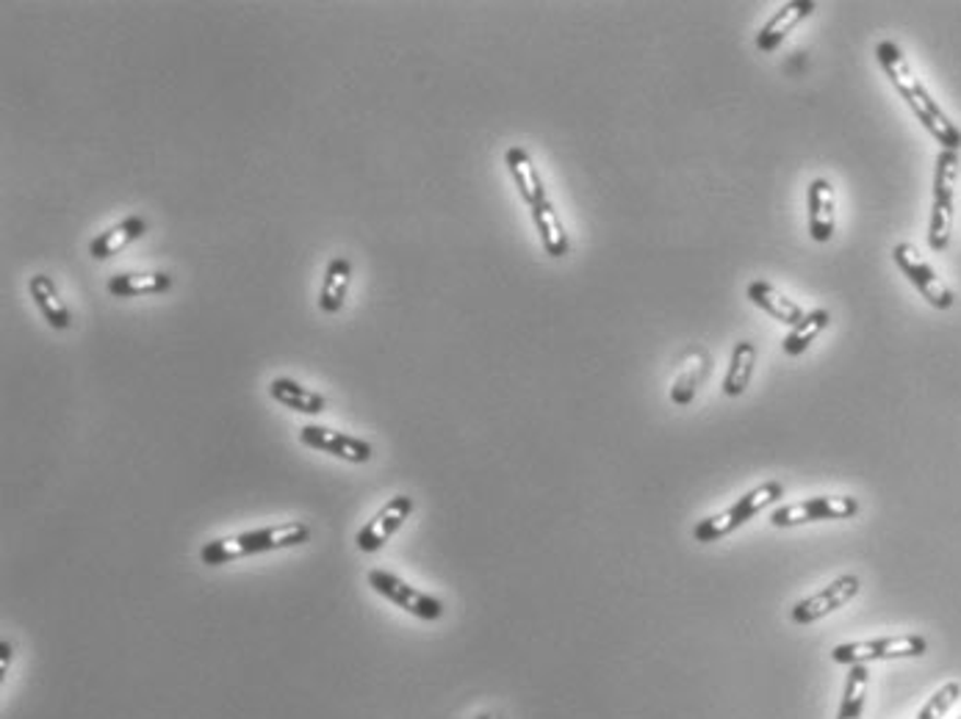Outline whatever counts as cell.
Segmentation results:
<instances>
[{
	"label": "cell",
	"mask_w": 961,
	"mask_h": 719,
	"mask_svg": "<svg viewBox=\"0 0 961 719\" xmlns=\"http://www.w3.org/2000/svg\"><path fill=\"white\" fill-rule=\"evenodd\" d=\"M876 56H879V64L884 67L887 78L892 81V86L898 89L903 95V101L909 103V108L914 111V117L921 119L923 128L942 144V150H953L959 153L961 148V130L956 128L953 122L948 119V114L937 106L931 95H928V89L923 86L921 78L914 75L912 67H909L906 56L901 54L895 42H879V48H876Z\"/></svg>",
	"instance_id": "6da1fadb"
},
{
	"label": "cell",
	"mask_w": 961,
	"mask_h": 719,
	"mask_svg": "<svg viewBox=\"0 0 961 719\" xmlns=\"http://www.w3.org/2000/svg\"><path fill=\"white\" fill-rule=\"evenodd\" d=\"M310 529L300 520H291V523H278V526H263V529L253 531H238V534L220 537V540H211V543L202 545L200 559L208 567H220L227 562L244 559V556H258L269 554V551H285L297 549V545L308 543Z\"/></svg>",
	"instance_id": "7a4b0ae2"
},
{
	"label": "cell",
	"mask_w": 961,
	"mask_h": 719,
	"mask_svg": "<svg viewBox=\"0 0 961 719\" xmlns=\"http://www.w3.org/2000/svg\"><path fill=\"white\" fill-rule=\"evenodd\" d=\"M782 496H784L782 482L760 484V487H754L751 493H746L740 502L731 504L729 509L713 515V518L701 520V523L693 529V537L699 540V543H715V540H720V537L731 534V531H737L740 526H746L748 520L754 518V515H760L762 509L767 507V504L778 502Z\"/></svg>",
	"instance_id": "3957f363"
},
{
	"label": "cell",
	"mask_w": 961,
	"mask_h": 719,
	"mask_svg": "<svg viewBox=\"0 0 961 719\" xmlns=\"http://www.w3.org/2000/svg\"><path fill=\"white\" fill-rule=\"evenodd\" d=\"M956 180H959V153L942 150L937 155V175H934V208L931 224H928V244L937 252H945L953 231V197Z\"/></svg>",
	"instance_id": "277c9868"
},
{
	"label": "cell",
	"mask_w": 961,
	"mask_h": 719,
	"mask_svg": "<svg viewBox=\"0 0 961 719\" xmlns=\"http://www.w3.org/2000/svg\"><path fill=\"white\" fill-rule=\"evenodd\" d=\"M928 650L926 637L921 634H903V637H881L865 639V643H845L831 650L834 664H870V661H890V659H921Z\"/></svg>",
	"instance_id": "5b68a950"
},
{
	"label": "cell",
	"mask_w": 961,
	"mask_h": 719,
	"mask_svg": "<svg viewBox=\"0 0 961 719\" xmlns=\"http://www.w3.org/2000/svg\"><path fill=\"white\" fill-rule=\"evenodd\" d=\"M368 587H372L377 596L386 598V601L397 603L399 609H405L408 614H413V617H419V620H441L444 617V603H441L438 598L427 596V592H422V590H415V587H410L408 581H402V578L394 576V573L380 570V567L368 573Z\"/></svg>",
	"instance_id": "8992f818"
},
{
	"label": "cell",
	"mask_w": 961,
	"mask_h": 719,
	"mask_svg": "<svg viewBox=\"0 0 961 719\" xmlns=\"http://www.w3.org/2000/svg\"><path fill=\"white\" fill-rule=\"evenodd\" d=\"M859 512V502L851 496H818L807 502L787 504L778 507L771 515V523L776 529H789V526H804L812 520H845Z\"/></svg>",
	"instance_id": "52a82bcc"
},
{
	"label": "cell",
	"mask_w": 961,
	"mask_h": 719,
	"mask_svg": "<svg viewBox=\"0 0 961 719\" xmlns=\"http://www.w3.org/2000/svg\"><path fill=\"white\" fill-rule=\"evenodd\" d=\"M859 590H862V581L856 576L834 578L829 587H823L820 592L804 598L801 603H796V606L789 609V620L798 625L818 623V620L829 617L831 612H837V609H843L845 603L854 601V598L859 596Z\"/></svg>",
	"instance_id": "ba28073f"
},
{
	"label": "cell",
	"mask_w": 961,
	"mask_h": 719,
	"mask_svg": "<svg viewBox=\"0 0 961 719\" xmlns=\"http://www.w3.org/2000/svg\"><path fill=\"white\" fill-rule=\"evenodd\" d=\"M892 258H895V263L901 266V272L912 280L914 288L921 291L934 307H939V310L953 307V294H950V288L937 278L931 263H928L912 244H898V247L892 249Z\"/></svg>",
	"instance_id": "9c48e42d"
},
{
	"label": "cell",
	"mask_w": 961,
	"mask_h": 719,
	"mask_svg": "<svg viewBox=\"0 0 961 719\" xmlns=\"http://www.w3.org/2000/svg\"><path fill=\"white\" fill-rule=\"evenodd\" d=\"M300 440L303 446L321 451V455H330L336 460L352 462V465H363V462L372 460V446L366 440L355 435H347V432L330 429V426L319 424H305L300 429Z\"/></svg>",
	"instance_id": "30bf717a"
},
{
	"label": "cell",
	"mask_w": 961,
	"mask_h": 719,
	"mask_svg": "<svg viewBox=\"0 0 961 719\" xmlns=\"http://www.w3.org/2000/svg\"><path fill=\"white\" fill-rule=\"evenodd\" d=\"M413 515V498L410 496H394L380 512L374 515L355 537V545L363 551V554H374V551H380L383 545L397 534L399 529L405 526V520Z\"/></svg>",
	"instance_id": "8fae6325"
},
{
	"label": "cell",
	"mask_w": 961,
	"mask_h": 719,
	"mask_svg": "<svg viewBox=\"0 0 961 719\" xmlns=\"http://www.w3.org/2000/svg\"><path fill=\"white\" fill-rule=\"evenodd\" d=\"M710 366H713V360H710V352H706L704 346H690L688 352L682 354V360H679V372L671 385L673 404L688 408L690 401L695 399V393H699L706 374H710Z\"/></svg>",
	"instance_id": "7c38bea8"
},
{
	"label": "cell",
	"mask_w": 961,
	"mask_h": 719,
	"mask_svg": "<svg viewBox=\"0 0 961 719\" xmlns=\"http://www.w3.org/2000/svg\"><path fill=\"white\" fill-rule=\"evenodd\" d=\"M814 9L818 7H814L812 0H789V3H784V7L778 9V12L773 14L771 20H767L765 28L760 31V36H757V48L767 50V54H771V50H776L778 45L787 39L789 31H796L798 25H801L804 20H807L809 14L814 12Z\"/></svg>",
	"instance_id": "4fadbf2b"
},
{
	"label": "cell",
	"mask_w": 961,
	"mask_h": 719,
	"mask_svg": "<svg viewBox=\"0 0 961 719\" xmlns=\"http://www.w3.org/2000/svg\"><path fill=\"white\" fill-rule=\"evenodd\" d=\"M834 219H837V200L829 180H812L809 186V233L814 241L825 244L834 236Z\"/></svg>",
	"instance_id": "5bb4252c"
},
{
	"label": "cell",
	"mask_w": 961,
	"mask_h": 719,
	"mask_svg": "<svg viewBox=\"0 0 961 719\" xmlns=\"http://www.w3.org/2000/svg\"><path fill=\"white\" fill-rule=\"evenodd\" d=\"M352 283V263L344 255H332L330 263L325 269V280H321L319 291V310L327 316H336V313L344 307L347 294H350Z\"/></svg>",
	"instance_id": "9a60e30c"
},
{
	"label": "cell",
	"mask_w": 961,
	"mask_h": 719,
	"mask_svg": "<svg viewBox=\"0 0 961 719\" xmlns=\"http://www.w3.org/2000/svg\"><path fill=\"white\" fill-rule=\"evenodd\" d=\"M144 233H148V222L142 216H128L97 238H92L90 255L95 260H108L117 252H122L125 247H131L133 241H139Z\"/></svg>",
	"instance_id": "2e32d148"
},
{
	"label": "cell",
	"mask_w": 961,
	"mask_h": 719,
	"mask_svg": "<svg viewBox=\"0 0 961 719\" xmlns=\"http://www.w3.org/2000/svg\"><path fill=\"white\" fill-rule=\"evenodd\" d=\"M108 294L117 299H133V296H153L173 288V278L166 272H125L108 278Z\"/></svg>",
	"instance_id": "e0dca14e"
},
{
	"label": "cell",
	"mask_w": 961,
	"mask_h": 719,
	"mask_svg": "<svg viewBox=\"0 0 961 719\" xmlns=\"http://www.w3.org/2000/svg\"><path fill=\"white\" fill-rule=\"evenodd\" d=\"M28 291H31V299L36 302V307H39L45 321H48L54 330H70L72 316L70 310H67L65 299L59 296V288H56V283L48 278V274H36V278H31Z\"/></svg>",
	"instance_id": "ac0fdd59"
},
{
	"label": "cell",
	"mask_w": 961,
	"mask_h": 719,
	"mask_svg": "<svg viewBox=\"0 0 961 719\" xmlns=\"http://www.w3.org/2000/svg\"><path fill=\"white\" fill-rule=\"evenodd\" d=\"M269 396H272L278 404H283V408L297 410V413L303 415H319L325 413L327 408L325 396H319L316 390L305 388V385L294 382V379L289 377L272 379V382H269Z\"/></svg>",
	"instance_id": "d6986e66"
},
{
	"label": "cell",
	"mask_w": 961,
	"mask_h": 719,
	"mask_svg": "<svg viewBox=\"0 0 961 719\" xmlns=\"http://www.w3.org/2000/svg\"><path fill=\"white\" fill-rule=\"evenodd\" d=\"M507 161V169H511L513 180H516L518 191H521L524 202L529 208L540 205V202H547V189H543V180H540L538 169H535L532 158L524 148H511L505 155Z\"/></svg>",
	"instance_id": "ffe728a7"
},
{
	"label": "cell",
	"mask_w": 961,
	"mask_h": 719,
	"mask_svg": "<svg viewBox=\"0 0 961 719\" xmlns=\"http://www.w3.org/2000/svg\"><path fill=\"white\" fill-rule=\"evenodd\" d=\"M748 299L754 302L757 307H762L765 313H771L776 321H782V325H789V327H796L798 321L807 316V313L801 310V305H796L793 299H787L784 294H778V291L773 288L771 283H765V280H754V283L748 285Z\"/></svg>",
	"instance_id": "44dd1931"
},
{
	"label": "cell",
	"mask_w": 961,
	"mask_h": 719,
	"mask_svg": "<svg viewBox=\"0 0 961 719\" xmlns=\"http://www.w3.org/2000/svg\"><path fill=\"white\" fill-rule=\"evenodd\" d=\"M532 219H535V227L540 233V244L547 249V255L552 258H563L569 255V236L563 231V222H560L558 211H554L552 202H540V205L532 208Z\"/></svg>",
	"instance_id": "7402d4cb"
},
{
	"label": "cell",
	"mask_w": 961,
	"mask_h": 719,
	"mask_svg": "<svg viewBox=\"0 0 961 719\" xmlns=\"http://www.w3.org/2000/svg\"><path fill=\"white\" fill-rule=\"evenodd\" d=\"M754 366H757V346L751 341H740L735 346V352H731V366L724 379V393L726 396L746 393V388L751 385Z\"/></svg>",
	"instance_id": "603a6c76"
},
{
	"label": "cell",
	"mask_w": 961,
	"mask_h": 719,
	"mask_svg": "<svg viewBox=\"0 0 961 719\" xmlns=\"http://www.w3.org/2000/svg\"><path fill=\"white\" fill-rule=\"evenodd\" d=\"M867 684H870V670L867 664H854L845 679L843 703H840L837 719H862L867 700Z\"/></svg>",
	"instance_id": "cb8c5ba5"
},
{
	"label": "cell",
	"mask_w": 961,
	"mask_h": 719,
	"mask_svg": "<svg viewBox=\"0 0 961 719\" xmlns=\"http://www.w3.org/2000/svg\"><path fill=\"white\" fill-rule=\"evenodd\" d=\"M829 310H812V313H807V316H804L801 321H798L796 327H793V330H789V335L784 338V343H782V349L787 354H804L809 349V343L814 341V338L820 335V332L825 330V327H829Z\"/></svg>",
	"instance_id": "d4e9b609"
},
{
	"label": "cell",
	"mask_w": 961,
	"mask_h": 719,
	"mask_svg": "<svg viewBox=\"0 0 961 719\" xmlns=\"http://www.w3.org/2000/svg\"><path fill=\"white\" fill-rule=\"evenodd\" d=\"M961 697V684L959 681H948L945 686H939L931 697L926 700V706L921 708V714L914 719H942L945 714L953 708V703Z\"/></svg>",
	"instance_id": "484cf974"
},
{
	"label": "cell",
	"mask_w": 961,
	"mask_h": 719,
	"mask_svg": "<svg viewBox=\"0 0 961 719\" xmlns=\"http://www.w3.org/2000/svg\"><path fill=\"white\" fill-rule=\"evenodd\" d=\"M0 653H3L0 656V672H7V667L12 664V659H14V648L7 643V639L0 643Z\"/></svg>",
	"instance_id": "4316f807"
},
{
	"label": "cell",
	"mask_w": 961,
	"mask_h": 719,
	"mask_svg": "<svg viewBox=\"0 0 961 719\" xmlns=\"http://www.w3.org/2000/svg\"><path fill=\"white\" fill-rule=\"evenodd\" d=\"M474 719H505V717H502V714H482V717H474Z\"/></svg>",
	"instance_id": "83f0119b"
},
{
	"label": "cell",
	"mask_w": 961,
	"mask_h": 719,
	"mask_svg": "<svg viewBox=\"0 0 961 719\" xmlns=\"http://www.w3.org/2000/svg\"><path fill=\"white\" fill-rule=\"evenodd\" d=\"M959 719H961V717H959Z\"/></svg>",
	"instance_id": "f1b7e54d"
}]
</instances>
